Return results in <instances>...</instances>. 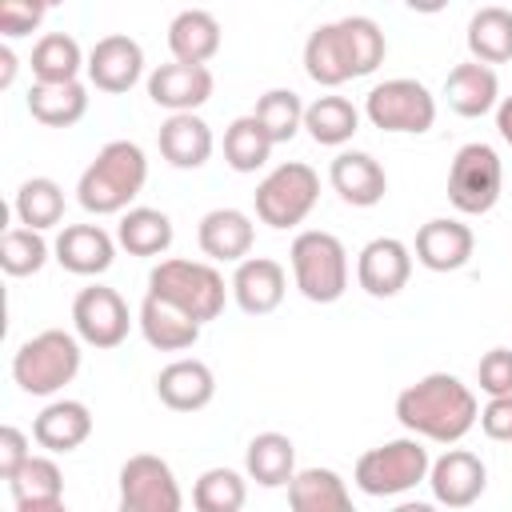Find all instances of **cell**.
<instances>
[{
    "label": "cell",
    "instance_id": "6da1fadb",
    "mask_svg": "<svg viewBox=\"0 0 512 512\" xmlns=\"http://www.w3.org/2000/svg\"><path fill=\"white\" fill-rule=\"evenodd\" d=\"M396 420L404 432L432 444H460L480 424L476 392L452 372H428L416 384L400 388Z\"/></svg>",
    "mask_w": 512,
    "mask_h": 512
},
{
    "label": "cell",
    "instance_id": "7a4b0ae2",
    "mask_svg": "<svg viewBox=\"0 0 512 512\" xmlns=\"http://www.w3.org/2000/svg\"><path fill=\"white\" fill-rule=\"evenodd\" d=\"M148 184V156L136 140H108L76 180V200L88 216H120Z\"/></svg>",
    "mask_w": 512,
    "mask_h": 512
},
{
    "label": "cell",
    "instance_id": "3957f363",
    "mask_svg": "<svg viewBox=\"0 0 512 512\" xmlns=\"http://www.w3.org/2000/svg\"><path fill=\"white\" fill-rule=\"evenodd\" d=\"M80 344L84 340L64 328H44L28 336L12 356V380L28 396H56L80 372V360H84Z\"/></svg>",
    "mask_w": 512,
    "mask_h": 512
},
{
    "label": "cell",
    "instance_id": "277c9868",
    "mask_svg": "<svg viewBox=\"0 0 512 512\" xmlns=\"http://www.w3.org/2000/svg\"><path fill=\"white\" fill-rule=\"evenodd\" d=\"M428 468H432V456H428L424 440L408 432V436H396V440H384V444L360 452L352 480L364 496L388 500V496L412 492L416 484H428Z\"/></svg>",
    "mask_w": 512,
    "mask_h": 512
},
{
    "label": "cell",
    "instance_id": "5b68a950",
    "mask_svg": "<svg viewBox=\"0 0 512 512\" xmlns=\"http://www.w3.org/2000/svg\"><path fill=\"white\" fill-rule=\"evenodd\" d=\"M288 264L300 296L312 304H336L348 292V248L324 228L300 232L288 248Z\"/></svg>",
    "mask_w": 512,
    "mask_h": 512
},
{
    "label": "cell",
    "instance_id": "8992f818",
    "mask_svg": "<svg viewBox=\"0 0 512 512\" xmlns=\"http://www.w3.org/2000/svg\"><path fill=\"white\" fill-rule=\"evenodd\" d=\"M148 292L180 304L188 316H196L200 324L216 320L224 312V300L232 292V284H224V276L216 272L212 260H184V256H168L148 272Z\"/></svg>",
    "mask_w": 512,
    "mask_h": 512
},
{
    "label": "cell",
    "instance_id": "52a82bcc",
    "mask_svg": "<svg viewBox=\"0 0 512 512\" xmlns=\"http://www.w3.org/2000/svg\"><path fill=\"white\" fill-rule=\"evenodd\" d=\"M320 200V176L312 164L304 160H288V164H276L252 192V204H256V216L260 224L276 228V232H288L296 224H304L312 216Z\"/></svg>",
    "mask_w": 512,
    "mask_h": 512
},
{
    "label": "cell",
    "instance_id": "ba28073f",
    "mask_svg": "<svg viewBox=\"0 0 512 512\" xmlns=\"http://www.w3.org/2000/svg\"><path fill=\"white\" fill-rule=\"evenodd\" d=\"M364 116L372 128L392 136H420L436 124V96L428 84L412 76H392L384 84H372L364 96Z\"/></svg>",
    "mask_w": 512,
    "mask_h": 512
},
{
    "label": "cell",
    "instance_id": "9c48e42d",
    "mask_svg": "<svg viewBox=\"0 0 512 512\" xmlns=\"http://www.w3.org/2000/svg\"><path fill=\"white\" fill-rule=\"evenodd\" d=\"M500 192H504V160L496 156V148L484 140L464 144L448 168V204L460 216H484L496 208Z\"/></svg>",
    "mask_w": 512,
    "mask_h": 512
},
{
    "label": "cell",
    "instance_id": "30bf717a",
    "mask_svg": "<svg viewBox=\"0 0 512 512\" xmlns=\"http://www.w3.org/2000/svg\"><path fill=\"white\" fill-rule=\"evenodd\" d=\"M120 508L124 512H180L184 492L164 456L136 452L120 464Z\"/></svg>",
    "mask_w": 512,
    "mask_h": 512
},
{
    "label": "cell",
    "instance_id": "8fae6325",
    "mask_svg": "<svg viewBox=\"0 0 512 512\" xmlns=\"http://www.w3.org/2000/svg\"><path fill=\"white\" fill-rule=\"evenodd\" d=\"M132 328V312L124 304V296L108 284H88L76 292L72 300V332L88 344V348H120L128 340Z\"/></svg>",
    "mask_w": 512,
    "mask_h": 512
},
{
    "label": "cell",
    "instance_id": "7c38bea8",
    "mask_svg": "<svg viewBox=\"0 0 512 512\" xmlns=\"http://www.w3.org/2000/svg\"><path fill=\"white\" fill-rule=\"evenodd\" d=\"M412 248L396 236H376L360 248L356 256V284L372 296V300H392L408 288L412 280Z\"/></svg>",
    "mask_w": 512,
    "mask_h": 512
},
{
    "label": "cell",
    "instance_id": "4fadbf2b",
    "mask_svg": "<svg viewBox=\"0 0 512 512\" xmlns=\"http://www.w3.org/2000/svg\"><path fill=\"white\" fill-rule=\"evenodd\" d=\"M88 84L96 92H108V96H120L128 88L140 84L144 76V48L140 40H132L128 32H112V36H100L88 52Z\"/></svg>",
    "mask_w": 512,
    "mask_h": 512
},
{
    "label": "cell",
    "instance_id": "5bb4252c",
    "mask_svg": "<svg viewBox=\"0 0 512 512\" xmlns=\"http://www.w3.org/2000/svg\"><path fill=\"white\" fill-rule=\"evenodd\" d=\"M428 488H432V500L444 504V508H472L488 488V468L476 452L448 448L444 456L432 460Z\"/></svg>",
    "mask_w": 512,
    "mask_h": 512
},
{
    "label": "cell",
    "instance_id": "9a60e30c",
    "mask_svg": "<svg viewBox=\"0 0 512 512\" xmlns=\"http://www.w3.org/2000/svg\"><path fill=\"white\" fill-rule=\"evenodd\" d=\"M212 68L208 64H184V60H172V64H160L148 72V100L156 108H168V112H196L212 100Z\"/></svg>",
    "mask_w": 512,
    "mask_h": 512
},
{
    "label": "cell",
    "instance_id": "2e32d148",
    "mask_svg": "<svg viewBox=\"0 0 512 512\" xmlns=\"http://www.w3.org/2000/svg\"><path fill=\"white\" fill-rule=\"evenodd\" d=\"M328 184L332 192L352 204V208H376L388 192V172L372 152H356V148H340L328 164Z\"/></svg>",
    "mask_w": 512,
    "mask_h": 512
},
{
    "label": "cell",
    "instance_id": "e0dca14e",
    "mask_svg": "<svg viewBox=\"0 0 512 512\" xmlns=\"http://www.w3.org/2000/svg\"><path fill=\"white\" fill-rule=\"evenodd\" d=\"M476 252V236L464 220L456 216H436L428 224H420L412 256L416 264H424L428 272H460Z\"/></svg>",
    "mask_w": 512,
    "mask_h": 512
},
{
    "label": "cell",
    "instance_id": "ac0fdd59",
    "mask_svg": "<svg viewBox=\"0 0 512 512\" xmlns=\"http://www.w3.org/2000/svg\"><path fill=\"white\" fill-rule=\"evenodd\" d=\"M232 300L240 312L248 316H268L284 304V292H288V272L280 260L272 256H244L232 272Z\"/></svg>",
    "mask_w": 512,
    "mask_h": 512
},
{
    "label": "cell",
    "instance_id": "d6986e66",
    "mask_svg": "<svg viewBox=\"0 0 512 512\" xmlns=\"http://www.w3.org/2000/svg\"><path fill=\"white\" fill-rule=\"evenodd\" d=\"M116 236H108L100 224H64L52 240V260L72 276H104L116 260Z\"/></svg>",
    "mask_w": 512,
    "mask_h": 512
},
{
    "label": "cell",
    "instance_id": "ffe728a7",
    "mask_svg": "<svg viewBox=\"0 0 512 512\" xmlns=\"http://www.w3.org/2000/svg\"><path fill=\"white\" fill-rule=\"evenodd\" d=\"M196 244L212 264H240L256 244V224L240 208H212L200 216Z\"/></svg>",
    "mask_w": 512,
    "mask_h": 512
},
{
    "label": "cell",
    "instance_id": "44dd1931",
    "mask_svg": "<svg viewBox=\"0 0 512 512\" xmlns=\"http://www.w3.org/2000/svg\"><path fill=\"white\" fill-rule=\"evenodd\" d=\"M136 324H140V336L148 340V348H156V352H188L204 328L196 316H188L180 304H172L156 292H148L140 300Z\"/></svg>",
    "mask_w": 512,
    "mask_h": 512
},
{
    "label": "cell",
    "instance_id": "7402d4cb",
    "mask_svg": "<svg viewBox=\"0 0 512 512\" xmlns=\"http://www.w3.org/2000/svg\"><path fill=\"white\" fill-rule=\"evenodd\" d=\"M156 144H160V156L172 168L196 172V168H204L212 160L216 136H212V128H208L204 116H196V112H168V120L160 124Z\"/></svg>",
    "mask_w": 512,
    "mask_h": 512
},
{
    "label": "cell",
    "instance_id": "603a6c76",
    "mask_svg": "<svg viewBox=\"0 0 512 512\" xmlns=\"http://www.w3.org/2000/svg\"><path fill=\"white\" fill-rule=\"evenodd\" d=\"M156 396H160V404L172 408V412H200V408H208L212 396H216V376H212V368H208L204 360L180 356V360H172V364L160 368V376H156Z\"/></svg>",
    "mask_w": 512,
    "mask_h": 512
},
{
    "label": "cell",
    "instance_id": "cb8c5ba5",
    "mask_svg": "<svg viewBox=\"0 0 512 512\" xmlns=\"http://www.w3.org/2000/svg\"><path fill=\"white\" fill-rule=\"evenodd\" d=\"M444 100L464 120H480V116L496 112V104H500V76H496V68L480 64V60L456 64L444 76Z\"/></svg>",
    "mask_w": 512,
    "mask_h": 512
},
{
    "label": "cell",
    "instance_id": "d4e9b609",
    "mask_svg": "<svg viewBox=\"0 0 512 512\" xmlns=\"http://www.w3.org/2000/svg\"><path fill=\"white\" fill-rule=\"evenodd\" d=\"M88 436H92V412H88L84 400H68V396L48 400L32 420V440L52 456L76 452Z\"/></svg>",
    "mask_w": 512,
    "mask_h": 512
},
{
    "label": "cell",
    "instance_id": "484cf974",
    "mask_svg": "<svg viewBox=\"0 0 512 512\" xmlns=\"http://www.w3.org/2000/svg\"><path fill=\"white\" fill-rule=\"evenodd\" d=\"M8 492L16 512H56L64 504V472L52 460V452L44 456H28L12 476H8Z\"/></svg>",
    "mask_w": 512,
    "mask_h": 512
},
{
    "label": "cell",
    "instance_id": "4316f807",
    "mask_svg": "<svg viewBox=\"0 0 512 512\" xmlns=\"http://www.w3.org/2000/svg\"><path fill=\"white\" fill-rule=\"evenodd\" d=\"M24 104L28 116L44 128H72L88 112V88L80 80H32Z\"/></svg>",
    "mask_w": 512,
    "mask_h": 512
},
{
    "label": "cell",
    "instance_id": "83f0119b",
    "mask_svg": "<svg viewBox=\"0 0 512 512\" xmlns=\"http://www.w3.org/2000/svg\"><path fill=\"white\" fill-rule=\"evenodd\" d=\"M220 44H224L220 20L208 8H184L168 24V52H172V60L208 64L220 52Z\"/></svg>",
    "mask_w": 512,
    "mask_h": 512
},
{
    "label": "cell",
    "instance_id": "f1b7e54d",
    "mask_svg": "<svg viewBox=\"0 0 512 512\" xmlns=\"http://www.w3.org/2000/svg\"><path fill=\"white\" fill-rule=\"evenodd\" d=\"M244 476L260 488H288L296 476V444L284 432H256L244 448Z\"/></svg>",
    "mask_w": 512,
    "mask_h": 512
},
{
    "label": "cell",
    "instance_id": "f546056e",
    "mask_svg": "<svg viewBox=\"0 0 512 512\" xmlns=\"http://www.w3.org/2000/svg\"><path fill=\"white\" fill-rule=\"evenodd\" d=\"M304 72H308V80H316L320 88H340V84L356 80L336 20L308 32V40H304Z\"/></svg>",
    "mask_w": 512,
    "mask_h": 512
},
{
    "label": "cell",
    "instance_id": "4dcf8cb0",
    "mask_svg": "<svg viewBox=\"0 0 512 512\" xmlns=\"http://www.w3.org/2000/svg\"><path fill=\"white\" fill-rule=\"evenodd\" d=\"M172 216L160 212V208H148V204H132L120 212V224H116V240L128 256H164L172 248Z\"/></svg>",
    "mask_w": 512,
    "mask_h": 512
},
{
    "label": "cell",
    "instance_id": "1f68e13d",
    "mask_svg": "<svg viewBox=\"0 0 512 512\" xmlns=\"http://www.w3.org/2000/svg\"><path fill=\"white\" fill-rule=\"evenodd\" d=\"M288 504L296 512H348L352 492L336 468H296L288 480Z\"/></svg>",
    "mask_w": 512,
    "mask_h": 512
},
{
    "label": "cell",
    "instance_id": "d6a6232c",
    "mask_svg": "<svg viewBox=\"0 0 512 512\" xmlns=\"http://www.w3.org/2000/svg\"><path fill=\"white\" fill-rule=\"evenodd\" d=\"M304 132L324 148H344L360 132V108L348 96H316L304 104Z\"/></svg>",
    "mask_w": 512,
    "mask_h": 512
},
{
    "label": "cell",
    "instance_id": "836d02e7",
    "mask_svg": "<svg viewBox=\"0 0 512 512\" xmlns=\"http://www.w3.org/2000/svg\"><path fill=\"white\" fill-rule=\"evenodd\" d=\"M468 52L480 64H508L512 60V12L500 4H488L480 12H472L468 20Z\"/></svg>",
    "mask_w": 512,
    "mask_h": 512
},
{
    "label": "cell",
    "instance_id": "e575fe53",
    "mask_svg": "<svg viewBox=\"0 0 512 512\" xmlns=\"http://www.w3.org/2000/svg\"><path fill=\"white\" fill-rule=\"evenodd\" d=\"M272 148L276 140L268 136V128L248 112V116H236L228 128H224V160L232 172H256L272 160Z\"/></svg>",
    "mask_w": 512,
    "mask_h": 512
},
{
    "label": "cell",
    "instance_id": "d590c367",
    "mask_svg": "<svg viewBox=\"0 0 512 512\" xmlns=\"http://www.w3.org/2000/svg\"><path fill=\"white\" fill-rule=\"evenodd\" d=\"M12 212L24 228H56L64 220V188L52 180V176H32L16 188V200H12Z\"/></svg>",
    "mask_w": 512,
    "mask_h": 512
},
{
    "label": "cell",
    "instance_id": "8d00e7d4",
    "mask_svg": "<svg viewBox=\"0 0 512 512\" xmlns=\"http://www.w3.org/2000/svg\"><path fill=\"white\" fill-rule=\"evenodd\" d=\"M32 80H80L88 56L68 32H48L32 48Z\"/></svg>",
    "mask_w": 512,
    "mask_h": 512
},
{
    "label": "cell",
    "instance_id": "74e56055",
    "mask_svg": "<svg viewBox=\"0 0 512 512\" xmlns=\"http://www.w3.org/2000/svg\"><path fill=\"white\" fill-rule=\"evenodd\" d=\"M336 24H340V36H344V48L352 60V76H372L388 56L384 28L372 16H344Z\"/></svg>",
    "mask_w": 512,
    "mask_h": 512
},
{
    "label": "cell",
    "instance_id": "f35d334b",
    "mask_svg": "<svg viewBox=\"0 0 512 512\" xmlns=\"http://www.w3.org/2000/svg\"><path fill=\"white\" fill-rule=\"evenodd\" d=\"M52 256V244L44 240L40 228H8L0 236V268L8 276H36Z\"/></svg>",
    "mask_w": 512,
    "mask_h": 512
},
{
    "label": "cell",
    "instance_id": "ab89813d",
    "mask_svg": "<svg viewBox=\"0 0 512 512\" xmlns=\"http://www.w3.org/2000/svg\"><path fill=\"white\" fill-rule=\"evenodd\" d=\"M252 116L268 128V136H272L276 144H288V140L304 128V100H300V92H292V88H268V92L256 100Z\"/></svg>",
    "mask_w": 512,
    "mask_h": 512
},
{
    "label": "cell",
    "instance_id": "60d3db41",
    "mask_svg": "<svg viewBox=\"0 0 512 512\" xmlns=\"http://www.w3.org/2000/svg\"><path fill=\"white\" fill-rule=\"evenodd\" d=\"M248 500V484L236 468H208L192 484V504L200 512H240Z\"/></svg>",
    "mask_w": 512,
    "mask_h": 512
},
{
    "label": "cell",
    "instance_id": "b9f144b4",
    "mask_svg": "<svg viewBox=\"0 0 512 512\" xmlns=\"http://www.w3.org/2000/svg\"><path fill=\"white\" fill-rule=\"evenodd\" d=\"M48 16V0H0V36L20 40L32 36Z\"/></svg>",
    "mask_w": 512,
    "mask_h": 512
},
{
    "label": "cell",
    "instance_id": "7bdbcfd3",
    "mask_svg": "<svg viewBox=\"0 0 512 512\" xmlns=\"http://www.w3.org/2000/svg\"><path fill=\"white\" fill-rule=\"evenodd\" d=\"M476 384L484 396H508L512 392V348H488L476 364Z\"/></svg>",
    "mask_w": 512,
    "mask_h": 512
},
{
    "label": "cell",
    "instance_id": "ee69618b",
    "mask_svg": "<svg viewBox=\"0 0 512 512\" xmlns=\"http://www.w3.org/2000/svg\"><path fill=\"white\" fill-rule=\"evenodd\" d=\"M480 432L496 444H512V392L488 396V404L480 408Z\"/></svg>",
    "mask_w": 512,
    "mask_h": 512
},
{
    "label": "cell",
    "instance_id": "f6af8a7d",
    "mask_svg": "<svg viewBox=\"0 0 512 512\" xmlns=\"http://www.w3.org/2000/svg\"><path fill=\"white\" fill-rule=\"evenodd\" d=\"M28 456H32L28 436H24L16 424H4V428H0V480H8Z\"/></svg>",
    "mask_w": 512,
    "mask_h": 512
},
{
    "label": "cell",
    "instance_id": "bcb514c9",
    "mask_svg": "<svg viewBox=\"0 0 512 512\" xmlns=\"http://www.w3.org/2000/svg\"><path fill=\"white\" fill-rule=\"evenodd\" d=\"M496 132L512 148V96H500V104H496Z\"/></svg>",
    "mask_w": 512,
    "mask_h": 512
},
{
    "label": "cell",
    "instance_id": "7dc6e473",
    "mask_svg": "<svg viewBox=\"0 0 512 512\" xmlns=\"http://www.w3.org/2000/svg\"><path fill=\"white\" fill-rule=\"evenodd\" d=\"M16 80V52L12 44H0V88H12Z\"/></svg>",
    "mask_w": 512,
    "mask_h": 512
},
{
    "label": "cell",
    "instance_id": "c3c4849f",
    "mask_svg": "<svg viewBox=\"0 0 512 512\" xmlns=\"http://www.w3.org/2000/svg\"><path fill=\"white\" fill-rule=\"evenodd\" d=\"M412 12H420V16H436V12H444L452 0H404Z\"/></svg>",
    "mask_w": 512,
    "mask_h": 512
},
{
    "label": "cell",
    "instance_id": "681fc988",
    "mask_svg": "<svg viewBox=\"0 0 512 512\" xmlns=\"http://www.w3.org/2000/svg\"><path fill=\"white\" fill-rule=\"evenodd\" d=\"M56 4H64V0H48V8H56Z\"/></svg>",
    "mask_w": 512,
    "mask_h": 512
}]
</instances>
